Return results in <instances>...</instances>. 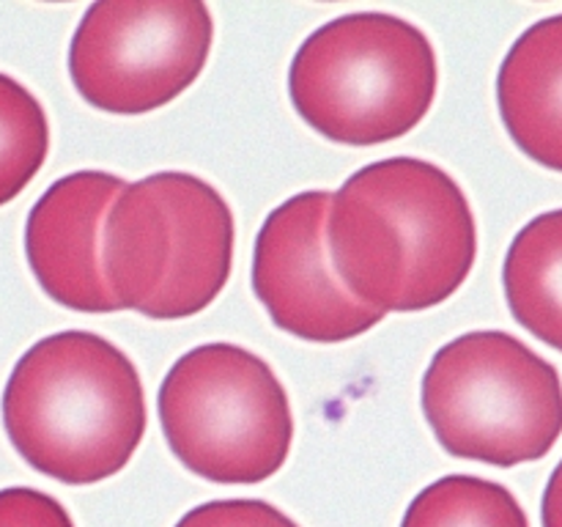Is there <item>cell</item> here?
Returning a JSON list of instances; mask_svg holds the SVG:
<instances>
[{"label": "cell", "mask_w": 562, "mask_h": 527, "mask_svg": "<svg viewBox=\"0 0 562 527\" xmlns=\"http://www.w3.org/2000/svg\"><path fill=\"white\" fill-rule=\"evenodd\" d=\"M49 154V121L22 82L0 71V206L38 176Z\"/></svg>", "instance_id": "obj_13"}, {"label": "cell", "mask_w": 562, "mask_h": 527, "mask_svg": "<svg viewBox=\"0 0 562 527\" xmlns=\"http://www.w3.org/2000/svg\"><path fill=\"white\" fill-rule=\"evenodd\" d=\"M214 44L201 0H102L69 44V75L91 108L143 115L192 88Z\"/></svg>", "instance_id": "obj_7"}, {"label": "cell", "mask_w": 562, "mask_h": 527, "mask_svg": "<svg viewBox=\"0 0 562 527\" xmlns=\"http://www.w3.org/2000/svg\"><path fill=\"white\" fill-rule=\"evenodd\" d=\"M3 426L16 453L69 486L113 478L146 434L135 362L86 329H64L16 360L3 390Z\"/></svg>", "instance_id": "obj_2"}, {"label": "cell", "mask_w": 562, "mask_h": 527, "mask_svg": "<svg viewBox=\"0 0 562 527\" xmlns=\"http://www.w3.org/2000/svg\"><path fill=\"white\" fill-rule=\"evenodd\" d=\"M124 181L102 170L60 176L25 223V256L44 294L80 313L121 311L102 264V228Z\"/></svg>", "instance_id": "obj_9"}, {"label": "cell", "mask_w": 562, "mask_h": 527, "mask_svg": "<svg viewBox=\"0 0 562 527\" xmlns=\"http://www.w3.org/2000/svg\"><path fill=\"white\" fill-rule=\"evenodd\" d=\"M176 527H300L263 500H214L187 511Z\"/></svg>", "instance_id": "obj_14"}, {"label": "cell", "mask_w": 562, "mask_h": 527, "mask_svg": "<svg viewBox=\"0 0 562 527\" xmlns=\"http://www.w3.org/2000/svg\"><path fill=\"white\" fill-rule=\"evenodd\" d=\"M0 527H75V522L49 494L14 486L0 492Z\"/></svg>", "instance_id": "obj_15"}, {"label": "cell", "mask_w": 562, "mask_h": 527, "mask_svg": "<svg viewBox=\"0 0 562 527\" xmlns=\"http://www.w3.org/2000/svg\"><path fill=\"white\" fill-rule=\"evenodd\" d=\"M333 192L291 195L267 214L252 253V291L274 327L311 344H344L384 322V313L346 291L329 264Z\"/></svg>", "instance_id": "obj_8"}, {"label": "cell", "mask_w": 562, "mask_h": 527, "mask_svg": "<svg viewBox=\"0 0 562 527\" xmlns=\"http://www.w3.org/2000/svg\"><path fill=\"white\" fill-rule=\"evenodd\" d=\"M228 201L201 176L165 170L126 184L102 228V264L121 307L148 318L206 311L234 264Z\"/></svg>", "instance_id": "obj_3"}, {"label": "cell", "mask_w": 562, "mask_h": 527, "mask_svg": "<svg viewBox=\"0 0 562 527\" xmlns=\"http://www.w3.org/2000/svg\"><path fill=\"white\" fill-rule=\"evenodd\" d=\"M401 527H530V522L503 483L445 475L412 500Z\"/></svg>", "instance_id": "obj_12"}, {"label": "cell", "mask_w": 562, "mask_h": 527, "mask_svg": "<svg viewBox=\"0 0 562 527\" xmlns=\"http://www.w3.org/2000/svg\"><path fill=\"white\" fill-rule=\"evenodd\" d=\"M423 412L456 459L516 467L541 461L562 437L558 368L503 329L459 335L423 377Z\"/></svg>", "instance_id": "obj_5"}, {"label": "cell", "mask_w": 562, "mask_h": 527, "mask_svg": "<svg viewBox=\"0 0 562 527\" xmlns=\"http://www.w3.org/2000/svg\"><path fill=\"white\" fill-rule=\"evenodd\" d=\"M327 253L355 300L384 316L428 311L470 278L477 223L448 170L415 157L379 159L333 192Z\"/></svg>", "instance_id": "obj_1"}, {"label": "cell", "mask_w": 562, "mask_h": 527, "mask_svg": "<svg viewBox=\"0 0 562 527\" xmlns=\"http://www.w3.org/2000/svg\"><path fill=\"white\" fill-rule=\"evenodd\" d=\"M503 285L516 322L562 351V209L538 214L514 236Z\"/></svg>", "instance_id": "obj_11"}, {"label": "cell", "mask_w": 562, "mask_h": 527, "mask_svg": "<svg viewBox=\"0 0 562 527\" xmlns=\"http://www.w3.org/2000/svg\"><path fill=\"white\" fill-rule=\"evenodd\" d=\"M157 410L176 459L225 486L272 478L294 442L285 388L261 357L234 344H203L179 357Z\"/></svg>", "instance_id": "obj_6"}, {"label": "cell", "mask_w": 562, "mask_h": 527, "mask_svg": "<svg viewBox=\"0 0 562 527\" xmlns=\"http://www.w3.org/2000/svg\"><path fill=\"white\" fill-rule=\"evenodd\" d=\"M497 108L521 154L562 173V14L510 44L497 75Z\"/></svg>", "instance_id": "obj_10"}, {"label": "cell", "mask_w": 562, "mask_h": 527, "mask_svg": "<svg viewBox=\"0 0 562 527\" xmlns=\"http://www.w3.org/2000/svg\"><path fill=\"white\" fill-rule=\"evenodd\" d=\"M439 66L426 33L401 16L360 11L302 42L289 69L296 113L346 146L404 137L434 108Z\"/></svg>", "instance_id": "obj_4"}, {"label": "cell", "mask_w": 562, "mask_h": 527, "mask_svg": "<svg viewBox=\"0 0 562 527\" xmlns=\"http://www.w3.org/2000/svg\"><path fill=\"white\" fill-rule=\"evenodd\" d=\"M541 519L543 527H562V461L554 467L552 478H549L547 489H543Z\"/></svg>", "instance_id": "obj_16"}]
</instances>
